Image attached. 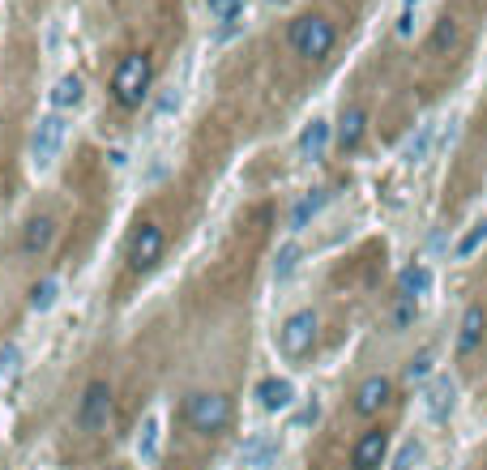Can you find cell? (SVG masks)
Here are the masks:
<instances>
[{
	"label": "cell",
	"instance_id": "6da1fadb",
	"mask_svg": "<svg viewBox=\"0 0 487 470\" xmlns=\"http://www.w3.org/2000/svg\"><path fill=\"white\" fill-rule=\"evenodd\" d=\"M150 81H154V60H150L146 51L120 56V65L112 69V81H107L112 103L120 107V112H137V107L150 98Z\"/></svg>",
	"mask_w": 487,
	"mask_h": 470
},
{
	"label": "cell",
	"instance_id": "7a4b0ae2",
	"mask_svg": "<svg viewBox=\"0 0 487 470\" xmlns=\"http://www.w3.org/2000/svg\"><path fill=\"white\" fill-rule=\"evenodd\" d=\"M231 398L218 390H197L184 398V423L193 428L197 437H218L231 428Z\"/></svg>",
	"mask_w": 487,
	"mask_h": 470
},
{
	"label": "cell",
	"instance_id": "3957f363",
	"mask_svg": "<svg viewBox=\"0 0 487 470\" xmlns=\"http://www.w3.org/2000/svg\"><path fill=\"white\" fill-rule=\"evenodd\" d=\"M287 43L304 60H325L334 51V43H338V31H334V22L325 14H299L287 26Z\"/></svg>",
	"mask_w": 487,
	"mask_h": 470
},
{
	"label": "cell",
	"instance_id": "277c9868",
	"mask_svg": "<svg viewBox=\"0 0 487 470\" xmlns=\"http://www.w3.org/2000/svg\"><path fill=\"white\" fill-rule=\"evenodd\" d=\"M317 334H321V317H317L312 309H299L278 325V351H282L287 359H304V355H312Z\"/></svg>",
	"mask_w": 487,
	"mask_h": 470
},
{
	"label": "cell",
	"instance_id": "5b68a950",
	"mask_svg": "<svg viewBox=\"0 0 487 470\" xmlns=\"http://www.w3.org/2000/svg\"><path fill=\"white\" fill-rule=\"evenodd\" d=\"M162 248H167V231L159 227V223H137L129 235V248H124V261H129L133 274H146V270H154L162 257Z\"/></svg>",
	"mask_w": 487,
	"mask_h": 470
},
{
	"label": "cell",
	"instance_id": "8992f818",
	"mask_svg": "<svg viewBox=\"0 0 487 470\" xmlns=\"http://www.w3.org/2000/svg\"><path fill=\"white\" fill-rule=\"evenodd\" d=\"M112 419V385L107 381H90L81 390V402H78V428L81 432H103Z\"/></svg>",
	"mask_w": 487,
	"mask_h": 470
},
{
	"label": "cell",
	"instance_id": "52a82bcc",
	"mask_svg": "<svg viewBox=\"0 0 487 470\" xmlns=\"http://www.w3.org/2000/svg\"><path fill=\"white\" fill-rule=\"evenodd\" d=\"M65 115L60 112H51V115H43L39 124H34V133H31V162L34 167H51L56 162V154H60V146H65Z\"/></svg>",
	"mask_w": 487,
	"mask_h": 470
},
{
	"label": "cell",
	"instance_id": "ba28073f",
	"mask_svg": "<svg viewBox=\"0 0 487 470\" xmlns=\"http://www.w3.org/2000/svg\"><path fill=\"white\" fill-rule=\"evenodd\" d=\"M390 457V428H368L359 432V440L351 445V470H381Z\"/></svg>",
	"mask_w": 487,
	"mask_h": 470
},
{
	"label": "cell",
	"instance_id": "9c48e42d",
	"mask_svg": "<svg viewBox=\"0 0 487 470\" xmlns=\"http://www.w3.org/2000/svg\"><path fill=\"white\" fill-rule=\"evenodd\" d=\"M390 402H393V381L376 373V376H363V381H359L355 398H351V410H355L359 419H372V415H381Z\"/></svg>",
	"mask_w": 487,
	"mask_h": 470
},
{
	"label": "cell",
	"instance_id": "30bf717a",
	"mask_svg": "<svg viewBox=\"0 0 487 470\" xmlns=\"http://www.w3.org/2000/svg\"><path fill=\"white\" fill-rule=\"evenodd\" d=\"M363 137H368V112L351 103V107H342L338 115V129H334V142H338L342 154H351V150L363 146Z\"/></svg>",
	"mask_w": 487,
	"mask_h": 470
},
{
	"label": "cell",
	"instance_id": "8fae6325",
	"mask_svg": "<svg viewBox=\"0 0 487 470\" xmlns=\"http://www.w3.org/2000/svg\"><path fill=\"white\" fill-rule=\"evenodd\" d=\"M454 398H457V385L449 376H436L427 390H423V410H427V419L432 423H445L454 415Z\"/></svg>",
	"mask_w": 487,
	"mask_h": 470
},
{
	"label": "cell",
	"instance_id": "7c38bea8",
	"mask_svg": "<svg viewBox=\"0 0 487 470\" xmlns=\"http://www.w3.org/2000/svg\"><path fill=\"white\" fill-rule=\"evenodd\" d=\"M56 218L51 214H34L31 223H26V231H22V253L26 257H43L51 244H56Z\"/></svg>",
	"mask_w": 487,
	"mask_h": 470
},
{
	"label": "cell",
	"instance_id": "4fadbf2b",
	"mask_svg": "<svg viewBox=\"0 0 487 470\" xmlns=\"http://www.w3.org/2000/svg\"><path fill=\"white\" fill-rule=\"evenodd\" d=\"M483 329H487V309L483 304H471V309L462 312V325H457V355L466 359L479 351V342H483Z\"/></svg>",
	"mask_w": 487,
	"mask_h": 470
},
{
	"label": "cell",
	"instance_id": "5bb4252c",
	"mask_svg": "<svg viewBox=\"0 0 487 470\" xmlns=\"http://www.w3.org/2000/svg\"><path fill=\"white\" fill-rule=\"evenodd\" d=\"M257 402H261V410L278 415V410H287V406L295 402V385L287 376H265L257 385Z\"/></svg>",
	"mask_w": 487,
	"mask_h": 470
},
{
	"label": "cell",
	"instance_id": "9a60e30c",
	"mask_svg": "<svg viewBox=\"0 0 487 470\" xmlns=\"http://www.w3.org/2000/svg\"><path fill=\"white\" fill-rule=\"evenodd\" d=\"M329 142H334V124H329V120H312V124H304V133H299V154L317 162V159H325Z\"/></svg>",
	"mask_w": 487,
	"mask_h": 470
},
{
	"label": "cell",
	"instance_id": "2e32d148",
	"mask_svg": "<svg viewBox=\"0 0 487 470\" xmlns=\"http://www.w3.org/2000/svg\"><path fill=\"white\" fill-rule=\"evenodd\" d=\"M274 457H278V437H270V432L248 437V445H244V466L265 470V466H274Z\"/></svg>",
	"mask_w": 487,
	"mask_h": 470
},
{
	"label": "cell",
	"instance_id": "e0dca14e",
	"mask_svg": "<svg viewBox=\"0 0 487 470\" xmlns=\"http://www.w3.org/2000/svg\"><path fill=\"white\" fill-rule=\"evenodd\" d=\"M329 189H312V193H304L299 197V201H295V210H291V231H304L312 223V218H317V214L325 210V206H329Z\"/></svg>",
	"mask_w": 487,
	"mask_h": 470
},
{
	"label": "cell",
	"instance_id": "ac0fdd59",
	"mask_svg": "<svg viewBox=\"0 0 487 470\" xmlns=\"http://www.w3.org/2000/svg\"><path fill=\"white\" fill-rule=\"evenodd\" d=\"M457 43H462V22L445 14L436 22V31H432V43H427V51H432V56H454Z\"/></svg>",
	"mask_w": 487,
	"mask_h": 470
},
{
	"label": "cell",
	"instance_id": "d6986e66",
	"mask_svg": "<svg viewBox=\"0 0 487 470\" xmlns=\"http://www.w3.org/2000/svg\"><path fill=\"white\" fill-rule=\"evenodd\" d=\"M427 291H432V270H427V265L415 261V265H406L402 274H398V295H402V300H419V295H427Z\"/></svg>",
	"mask_w": 487,
	"mask_h": 470
},
{
	"label": "cell",
	"instance_id": "ffe728a7",
	"mask_svg": "<svg viewBox=\"0 0 487 470\" xmlns=\"http://www.w3.org/2000/svg\"><path fill=\"white\" fill-rule=\"evenodd\" d=\"M81 95H86V90H81V78L78 73H65V78L51 86V107H56V112H69V107L81 103Z\"/></svg>",
	"mask_w": 487,
	"mask_h": 470
},
{
	"label": "cell",
	"instance_id": "44dd1931",
	"mask_svg": "<svg viewBox=\"0 0 487 470\" xmlns=\"http://www.w3.org/2000/svg\"><path fill=\"white\" fill-rule=\"evenodd\" d=\"M483 248H487V218H479V223H471V231L454 244V261H471L474 253H483Z\"/></svg>",
	"mask_w": 487,
	"mask_h": 470
},
{
	"label": "cell",
	"instance_id": "7402d4cb",
	"mask_svg": "<svg viewBox=\"0 0 487 470\" xmlns=\"http://www.w3.org/2000/svg\"><path fill=\"white\" fill-rule=\"evenodd\" d=\"M432 142H436V120H423L419 133L406 142V159L410 162H423L427 154H432Z\"/></svg>",
	"mask_w": 487,
	"mask_h": 470
},
{
	"label": "cell",
	"instance_id": "603a6c76",
	"mask_svg": "<svg viewBox=\"0 0 487 470\" xmlns=\"http://www.w3.org/2000/svg\"><path fill=\"white\" fill-rule=\"evenodd\" d=\"M295 270H299V244H282L274 257V282H291Z\"/></svg>",
	"mask_w": 487,
	"mask_h": 470
},
{
	"label": "cell",
	"instance_id": "cb8c5ba5",
	"mask_svg": "<svg viewBox=\"0 0 487 470\" xmlns=\"http://www.w3.org/2000/svg\"><path fill=\"white\" fill-rule=\"evenodd\" d=\"M56 300H60V287H56L51 278H43V282H34L31 287V312H51L56 309Z\"/></svg>",
	"mask_w": 487,
	"mask_h": 470
},
{
	"label": "cell",
	"instance_id": "d4e9b609",
	"mask_svg": "<svg viewBox=\"0 0 487 470\" xmlns=\"http://www.w3.org/2000/svg\"><path fill=\"white\" fill-rule=\"evenodd\" d=\"M137 449H142V462H154V457H159V419H154V415H146V423H142Z\"/></svg>",
	"mask_w": 487,
	"mask_h": 470
},
{
	"label": "cell",
	"instance_id": "484cf974",
	"mask_svg": "<svg viewBox=\"0 0 487 470\" xmlns=\"http://www.w3.org/2000/svg\"><path fill=\"white\" fill-rule=\"evenodd\" d=\"M415 317H419V300H402V295H398V309H393V317H390V329L402 334V329L415 325Z\"/></svg>",
	"mask_w": 487,
	"mask_h": 470
},
{
	"label": "cell",
	"instance_id": "4316f807",
	"mask_svg": "<svg viewBox=\"0 0 487 470\" xmlns=\"http://www.w3.org/2000/svg\"><path fill=\"white\" fill-rule=\"evenodd\" d=\"M22 368V351H17V342H5L0 346V385H9Z\"/></svg>",
	"mask_w": 487,
	"mask_h": 470
},
{
	"label": "cell",
	"instance_id": "83f0119b",
	"mask_svg": "<svg viewBox=\"0 0 487 470\" xmlns=\"http://www.w3.org/2000/svg\"><path fill=\"white\" fill-rule=\"evenodd\" d=\"M432 351H419V355H410V364H406V381H427L432 376Z\"/></svg>",
	"mask_w": 487,
	"mask_h": 470
},
{
	"label": "cell",
	"instance_id": "f1b7e54d",
	"mask_svg": "<svg viewBox=\"0 0 487 470\" xmlns=\"http://www.w3.org/2000/svg\"><path fill=\"white\" fill-rule=\"evenodd\" d=\"M206 5H210L214 22H235L244 14V0H206Z\"/></svg>",
	"mask_w": 487,
	"mask_h": 470
},
{
	"label": "cell",
	"instance_id": "f546056e",
	"mask_svg": "<svg viewBox=\"0 0 487 470\" xmlns=\"http://www.w3.org/2000/svg\"><path fill=\"white\" fill-rule=\"evenodd\" d=\"M415 9H419V0H402V14H398V39H410V34H415Z\"/></svg>",
	"mask_w": 487,
	"mask_h": 470
},
{
	"label": "cell",
	"instance_id": "4dcf8cb0",
	"mask_svg": "<svg viewBox=\"0 0 487 470\" xmlns=\"http://www.w3.org/2000/svg\"><path fill=\"white\" fill-rule=\"evenodd\" d=\"M415 462H419V445L410 440V445H402V454H398V466H393V470H410Z\"/></svg>",
	"mask_w": 487,
	"mask_h": 470
},
{
	"label": "cell",
	"instance_id": "1f68e13d",
	"mask_svg": "<svg viewBox=\"0 0 487 470\" xmlns=\"http://www.w3.org/2000/svg\"><path fill=\"white\" fill-rule=\"evenodd\" d=\"M317 419H321V402H308L295 415V428H308V423H317Z\"/></svg>",
	"mask_w": 487,
	"mask_h": 470
},
{
	"label": "cell",
	"instance_id": "d6a6232c",
	"mask_svg": "<svg viewBox=\"0 0 487 470\" xmlns=\"http://www.w3.org/2000/svg\"><path fill=\"white\" fill-rule=\"evenodd\" d=\"M176 107H179V95H162V103H159V112H162V115H171Z\"/></svg>",
	"mask_w": 487,
	"mask_h": 470
},
{
	"label": "cell",
	"instance_id": "836d02e7",
	"mask_svg": "<svg viewBox=\"0 0 487 470\" xmlns=\"http://www.w3.org/2000/svg\"><path fill=\"white\" fill-rule=\"evenodd\" d=\"M103 470H129V466H120V462H107V466H103Z\"/></svg>",
	"mask_w": 487,
	"mask_h": 470
}]
</instances>
